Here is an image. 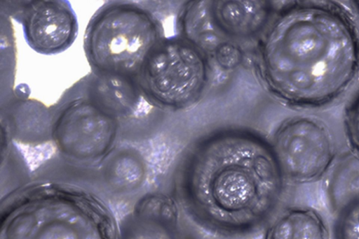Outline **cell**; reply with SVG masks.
Masks as SVG:
<instances>
[{
    "label": "cell",
    "mask_w": 359,
    "mask_h": 239,
    "mask_svg": "<svg viewBox=\"0 0 359 239\" xmlns=\"http://www.w3.org/2000/svg\"><path fill=\"white\" fill-rule=\"evenodd\" d=\"M330 213L331 239H359V194L340 203Z\"/></svg>",
    "instance_id": "7c38bea8"
},
{
    "label": "cell",
    "mask_w": 359,
    "mask_h": 239,
    "mask_svg": "<svg viewBox=\"0 0 359 239\" xmlns=\"http://www.w3.org/2000/svg\"><path fill=\"white\" fill-rule=\"evenodd\" d=\"M178 35L194 44L208 60L213 73H230L241 66L248 51L213 21L208 1H187L177 17Z\"/></svg>",
    "instance_id": "ba28073f"
},
{
    "label": "cell",
    "mask_w": 359,
    "mask_h": 239,
    "mask_svg": "<svg viewBox=\"0 0 359 239\" xmlns=\"http://www.w3.org/2000/svg\"><path fill=\"white\" fill-rule=\"evenodd\" d=\"M266 239H331V229L316 208L294 205L276 219L267 231Z\"/></svg>",
    "instance_id": "30bf717a"
},
{
    "label": "cell",
    "mask_w": 359,
    "mask_h": 239,
    "mask_svg": "<svg viewBox=\"0 0 359 239\" xmlns=\"http://www.w3.org/2000/svg\"><path fill=\"white\" fill-rule=\"evenodd\" d=\"M214 73L201 51L180 35L160 41L145 59L135 85L147 103L167 110L198 103Z\"/></svg>",
    "instance_id": "5b68a950"
},
{
    "label": "cell",
    "mask_w": 359,
    "mask_h": 239,
    "mask_svg": "<svg viewBox=\"0 0 359 239\" xmlns=\"http://www.w3.org/2000/svg\"><path fill=\"white\" fill-rule=\"evenodd\" d=\"M144 3L107 1L92 15L83 36L92 73L135 85L145 59L165 36L158 16Z\"/></svg>",
    "instance_id": "277c9868"
},
{
    "label": "cell",
    "mask_w": 359,
    "mask_h": 239,
    "mask_svg": "<svg viewBox=\"0 0 359 239\" xmlns=\"http://www.w3.org/2000/svg\"><path fill=\"white\" fill-rule=\"evenodd\" d=\"M325 197L331 212L346 200L359 194V157L352 152L338 157L325 178Z\"/></svg>",
    "instance_id": "8fae6325"
},
{
    "label": "cell",
    "mask_w": 359,
    "mask_h": 239,
    "mask_svg": "<svg viewBox=\"0 0 359 239\" xmlns=\"http://www.w3.org/2000/svg\"><path fill=\"white\" fill-rule=\"evenodd\" d=\"M142 102L134 85L91 72L66 89L52 106L55 140L65 152L102 154L113 143L116 119L133 114Z\"/></svg>",
    "instance_id": "3957f363"
},
{
    "label": "cell",
    "mask_w": 359,
    "mask_h": 239,
    "mask_svg": "<svg viewBox=\"0 0 359 239\" xmlns=\"http://www.w3.org/2000/svg\"><path fill=\"white\" fill-rule=\"evenodd\" d=\"M269 143L285 181L296 184L321 181L338 159L332 130L323 119L312 115L285 119Z\"/></svg>",
    "instance_id": "8992f818"
},
{
    "label": "cell",
    "mask_w": 359,
    "mask_h": 239,
    "mask_svg": "<svg viewBox=\"0 0 359 239\" xmlns=\"http://www.w3.org/2000/svg\"><path fill=\"white\" fill-rule=\"evenodd\" d=\"M285 180L269 143L241 129L214 133L188 158L182 193L188 205L210 222L249 226L270 212Z\"/></svg>",
    "instance_id": "7a4b0ae2"
},
{
    "label": "cell",
    "mask_w": 359,
    "mask_h": 239,
    "mask_svg": "<svg viewBox=\"0 0 359 239\" xmlns=\"http://www.w3.org/2000/svg\"><path fill=\"white\" fill-rule=\"evenodd\" d=\"M6 13L22 25L27 45L36 52L57 55L74 42L79 31L76 15L69 1H10Z\"/></svg>",
    "instance_id": "52a82bcc"
},
{
    "label": "cell",
    "mask_w": 359,
    "mask_h": 239,
    "mask_svg": "<svg viewBox=\"0 0 359 239\" xmlns=\"http://www.w3.org/2000/svg\"><path fill=\"white\" fill-rule=\"evenodd\" d=\"M254 56L259 81L276 99L323 107L359 78V26L337 2L290 1L276 11Z\"/></svg>",
    "instance_id": "6da1fadb"
},
{
    "label": "cell",
    "mask_w": 359,
    "mask_h": 239,
    "mask_svg": "<svg viewBox=\"0 0 359 239\" xmlns=\"http://www.w3.org/2000/svg\"><path fill=\"white\" fill-rule=\"evenodd\" d=\"M353 6L355 9L356 12L359 15V1H353Z\"/></svg>",
    "instance_id": "5bb4252c"
},
{
    "label": "cell",
    "mask_w": 359,
    "mask_h": 239,
    "mask_svg": "<svg viewBox=\"0 0 359 239\" xmlns=\"http://www.w3.org/2000/svg\"><path fill=\"white\" fill-rule=\"evenodd\" d=\"M273 1H208L217 25L236 42L255 50L276 8Z\"/></svg>",
    "instance_id": "9c48e42d"
},
{
    "label": "cell",
    "mask_w": 359,
    "mask_h": 239,
    "mask_svg": "<svg viewBox=\"0 0 359 239\" xmlns=\"http://www.w3.org/2000/svg\"><path fill=\"white\" fill-rule=\"evenodd\" d=\"M344 129L350 151L359 157V92L345 109Z\"/></svg>",
    "instance_id": "4fadbf2b"
}]
</instances>
